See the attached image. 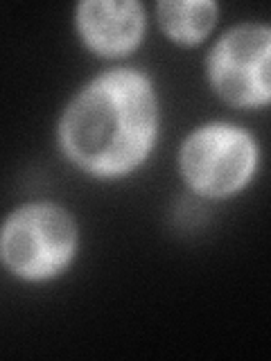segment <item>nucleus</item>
I'll use <instances>...</instances> for the list:
<instances>
[{"instance_id":"1","label":"nucleus","mask_w":271,"mask_h":361,"mask_svg":"<svg viewBox=\"0 0 271 361\" xmlns=\"http://www.w3.org/2000/svg\"><path fill=\"white\" fill-rule=\"evenodd\" d=\"M71 161L95 176H120L138 167L156 138V97L136 71L93 79L68 106L59 129Z\"/></svg>"},{"instance_id":"6","label":"nucleus","mask_w":271,"mask_h":361,"mask_svg":"<svg viewBox=\"0 0 271 361\" xmlns=\"http://www.w3.org/2000/svg\"><path fill=\"white\" fill-rule=\"evenodd\" d=\"M158 16L174 41L197 43L212 30L217 5L210 0H167L158 5Z\"/></svg>"},{"instance_id":"5","label":"nucleus","mask_w":271,"mask_h":361,"mask_svg":"<svg viewBox=\"0 0 271 361\" xmlns=\"http://www.w3.org/2000/svg\"><path fill=\"white\" fill-rule=\"evenodd\" d=\"M77 27L95 52L124 54L138 45L145 14L133 0H86L77 7Z\"/></svg>"},{"instance_id":"3","label":"nucleus","mask_w":271,"mask_h":361,"mask_svg":"<svg viewBox=\"0 0 271 361\" xmlns=\"http://www.w3.org/2000/svg\"><path fill=\"white\" fill-rule=\"evenodd\" d=\"M255 167V145L231 124H208L186 140L181 169L192 190L203 197H226L240 190Z\"/></svg>"},{"instance_id":"4","label":"nucleus","mask_w":271,"mask_h":361,"mask_svg":"<svg viewBox=\"0 0 271 361\" xmlns=\"http://www.w3.org/2000/svg\"><path fill=\"white\" fill-rule=\"evenodd\" d=\"M271 32L265 25H240L224 34L210 54V77L231 104L258 106L269 102Z\"/></svg>"},{"instance_id":"2","label":"nucleus","mask_w":271,"mask_h":361,"mask_svg":"<svg viewBox=\"0 0 271 361\" xmlns=\"http://www.w3.org/2000/svg\"><path fill=\"white\" fill-rule=\"evenodd\" d=\"M75 224L48 203L25 206L5 221L0 233V255L14 274L43 280L71 262L75 253Z\"/></svg>"}]
</instances>
